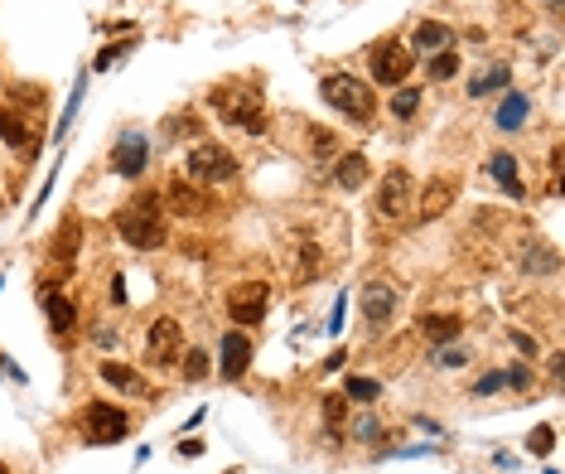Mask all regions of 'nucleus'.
Here are the masks:
<instances>
[{
    "label": "nucleus",
    "instance_id": "34",
    "mask_svg": "<svg viewBox=\"0 0 565 474\" xmlns=\"http://www.w3.org/2000/svg\"><path fill=\"white\" fill-rule=\"evenodd\" d=\"M358 436H363V441H377V436H382V426H377L372 416H363V422H358Z\"/></svg>",
    "mask_w": 565,
    "mask_h": 474
},
{
    "label": "nucleus",
    "instance_id": "2",
    "mask_svg": "<svg viewBox=\"0 0 565 474\" xmlns=\"http://www.w3.org/2000/svg\"><path fill=\"white\" fill-rule=\"evenodd\" d=\"M213 107L222 111V121H237L242 131H266V107L257 82H222V88H213Z\"/></svg>",
    "mask_w": 565,
    "mask_h": 474
},
{
    "label": "nucleus",
    "instance_id": "11",
    "mask_svg": "<svg viewBox=\"0 0 565 474\" xmlns=\"http://www.w3.org/2000/svg\"><path fill=\"white\" fill-rule=\"evenodd\" d=\"M251 364V339L247 334H222V378L237 383Z\"/></svg>",
    "mask_w": 565,
    "mask_h": 474
},
{
    "label": "nucleus",
    "instance_id": "10",
    "mask_svg": "<svg viewBox=\"0 0 565 474\" xmlns=\"http://www.w3.org/2000/svg\"><path fill=\"white\" fill-rule=\"evenodd\" d=\"M391 310H397V290H391V286H367V296H363L367 329H387Z\"/></svg>",
    "mask_w": 565,
    "mask_h": 474
},
{
    "label": "nucleus",
    "instance_id": "6",
    "mask_svg": "<svg viewBox=\"0 0 565 474\" xmlns=\"http://www.w3.org/2000/svg\"><path fill=\"white\" fill-rule=\"evenodd\" d=\"M189 175L203 179V185H222V179L237 175V160H232V150H222V146H193Z\"/></svg>",
    "mask_w": 565,
    "mask_h": 474
},
{
    "label": "nucleus",
    "instance_id": "21",
    "mask_svg": "<svg viewBox=\"0 0 565 474\" xmlns=\"http://www.w3.org/2000/svg\"><path fill=\"white\" fill-rule=\"evenodd\" d=\"M169 199H174V208H179V213H203V194L199 189H189V185H184V179H174V185H169Z\"/></svg>",
    "mask_w": 565,
    "mask_h": 474
},
{
    "label": "nucleus",
    "instance_id": "19",
    "mask_svg": "<svg viewBox=\"0 0 565 474\" xmlns=\"http://www.w3.org/2000/svg\"><path fill=\"white\" fill-rule=\"evenodd\" d=\"M0 141L5 146H30V127H24V117L20 111H0Z\"/></svg>",
    "mask_w": 565,
    "mask_h": 474
},
{
    "label": "nucleus",
    "instance_id": "18",
    "mask_svg": "<svg viewBox=\"0 0 565 474\" xmlns=\"http://www.w3.org/2000/svg\"><path fill=\"white\" fill-rule=\"evenodd\" d=\"M102 378L111 387H121V393H136V397H146V378H140L136 368H126V364H102Z\"/></svg>",
    "mask_w": 565,
    "mask_h": 474
},
{
    "label": "nucleus",
    "instance_id": "4",
    "mask_svg": "<svg viewBox=\"0 0 565 474\" xmlns=\"http://www.w3.org/2000/svg\"><path fill=\"white\" fill-rule=\"evenodd\" d=\"M82 431H88L92 445H121L131 436V416L121 407H107V402H92V407L82 412Z\"/></svg>",
    "mask_w": 565,
    "mask_h": 474
},
{
    "label": "nucleus",
    "instance_id": "35",
    "mask_svg": "<svg viewBox=\"0 0 565 474\" xmlns=\"http://www.w3.org/2000/svg\"><path fill=\"white\" fill-rule=\"evenodd\" d=\"M344 305H348L344 296L334 300V315H329V334H338V329H344Z\"/></svg>",
    "mask_w": 565,
    "mask_h": 474
},
{
    "label": "nucleus",
    "instance_id": "27",
    "mask_svg": "<svg viewBox=\"0 0 565 474\" xmlns=\"http://www.w3.org/2000/svg\"><path fill=\"white\" fill-rule=\"evenodd\" d=\"M184 378H193V383L208 378V354L203 348H189V354H184Z\"/></svg>",
    "mask_w": 565,
    "mask_h": 474
},
{
    "label": "nucleus",
    "instance_id": "29",
    "mask_svg": "<svg viewBox=\"0 0 565 474\" xmlns=\"http://www.w3.org/2000/svg\"><path fill=\"white\" fill-rule=\"evenodd\" d=\"M455 68H459L455 53H435V59H430V78H455Z\"/></svg>",
    "mask_w": 565,
    "mask_h": 474
},
{
    "label": "nucleus",
    "instance_id": "17",
    "mask_svg": "<svg viewBox=\"0 0 565 474\" xmlns=\"http://www.w3.org/2000/svg\"><path fill=\"white\" fill-rule=\"evenodd\" d=\"M334 179H338V189H363V179H367V156L348 150V156L334 165Z\"/></svg>",
    "mask_w": 565,
    "mask_h": 474
},
{
    "label": "nucleus",
    "instance_id": "30",
    "mask_svg": "<svg viewBox=\"0 0 565 474\" xmlns=\"http://www.w3.org/2000/svg\"><path fill=\"white\" fill-rule=\"evenodd\" d=\"M126 53H131V44H117V49H102V53H97V63H92V68H97V73H107V68H111V63H121V59H126Z\"/></svg>",
    "mask_w": 565,
    "mask_h": 474
},
{
    "label": "nucleus",
    "instance_id": "36",
    "mask_svg": "<svg viewBox=\"0 0 565 474\" xmlns=\"http://www.w3.org/2000/svg\"><path fill=\"white\" fill-rule=\"evenodd\" d=\"M503 378L513 387H532V368H513V373H503Z\"/></svg>",
    "mask_w": 565,
    "mask_h": 474
},
{
    "label": "nucleus",
    "instance_id": "16",
    "mask_svg": "<svg viewBox=\"0 0 565 474\" xmlns=\"http://www.w3.org/2000/svg\"><path fill=\"white\" fill-rule=\"evenodd\" d=\"M459 329H464V319H459V315H445V310H435V315L420 319V334H426L430 344H449Z\"/></svg>",
    "mask_w": 565,
    "mask_h": 474
},
{
    "label": "nucleus",
    "instance_id": "14",
    "mask_svg": "<svg viewBox=\"0 0 565 474\" xmlns=\"http://www.w3.org/2000/svg\"><path fill=\"white\" fill-rule=\"evenodd\" d=\"M488 175L503 185L507 199H522V194H527V189H522V179H517V160L507 156V150H493V156H488Z\"/></svg>",
    "mask_w": 565,
    "mask_h": 474
},
{
    "label": "nucleus",
    "instance_id": "9",
    "mask_svg": "<svg viewBox=\"0 0 565 474\" xmlns=\"http://www.w3.org/2000/svg\"><path fill=\"white\" fill-rule=\"evenodd\" d=\"M411 194H416L411 175H406V170H387L382 185H377V213H382V218H401L406 204H411Z\"/></svg>",
    "mask_w": 565,
    "mask_h": 474
},
{
    "label": "nucleus",
    "instance_id": "37",
    "mask_svg": "<svg viewBox=\"0 0 565 474\" xmlns=\"http://www.w3.org/2000/svg\"><path fill=\"white\" fill-rule=\"evenodd\" d=\"M513 344H517V348H522V354H527V358L536 354V339H527V334H522V329H513Z\"/></svg>",
    "mask_w": 565,
    "mask_h": 474
},
{
    "label": "nucleus",
    "instance_id": "12",
    "mask_svg": "<svg viewBox=\"0 0 565 474\" xmlns=\"http://www.w3.org/2000/svg\"><path fill=\"white\" fill-rule=\"evenodd\" d=\"M184 344V329H179V319H155L150 325V354H155V364H169L174 358V348Z\"/></svg>",
    "mask_w": 565,
    "mask_h": 474
},
{
    "label": "nucleus",
    "instance_id": "22",
    "mask_svg": "<svg viewBox=\"0 0 565 474\" xmlns=\"http://www.w3.org/2000/svg\"><path fill=\"white\" fill-rule=\"evenodd\" d=\"M445 44H449V24H440V20L416 24V49H445Z\"/></svg>",
    "mask_w": 565,
    "mask_h": 474
},
{
    "label": "nucleus",
    "instance_id": "31",
    "mask_svg": "<svg viewBox=\"0 0 565 474\" xmlns=\"http://www.w3.org/2000/svg\"><path fill=\"white\" fill-rule=\"evenodd\" d=\"M503 383H507L503 373H488V378H478V383H474V397H493V393H498Z\"/></svg>",
    "mask_w": 565,
    "mask_h": 474
},
{
    "label": "nucleus",
    "instance_id": "39",
    "mask_svg": "<svg viewBox=\"0 0 565 474\" xmlns=\"http://www.w3.org/2000/svg\"><path fill=\"white\" fill-rule=\"evenodd\" d=\"M0 474H10V469H5V465H0Z\"/></svg>",
    "mask_w": 565,
    "mask_h": 474
},
{
    "label": "nucleus",
    "instance_id": "33",
    "mask_svg": "<svg viewBox=\"0 0 565 474\" xmlns=\"http://www.w3.org/2000/svg\"><path fill=\"white\" fill-rule=\"evenodd\" d=\"M440 364L445 368H464V364H469V354H464V348H440Z\"/></svg>",
    "mask_w": 565,
    "mask_h": 474
},
{
    "label": "nucleus",
    "instance_id": "13",
    "mask_svg": "<svg viewBox=\"0 0 565 474\" xmlns=\"http://www.w3.org/2000/svg\"><path fill=\"white\" fill-rule=\"evenodd\" d=\"M39 300H44V310H49L53 334H63V329H73V325H78V305L68 300L59 286H44V290H39Z\"/></svg>",
    "mask_w": 565,
    "mask_h": 474
},
{
    "label": "nucleus",
    "instance_id": "38",
    "mask_svg": "<svg viewBox=\"0 0 565 474\" xmlns=\"http://www.w3.org/2000/svg\"><path fill=\"white\" fill-rule=\"evenodd\" d=\"M111 300L126 305V281H121V276H111Z\"/></svg>",
    "mask_w": 565,
    "mask_h": 474
},
{
    "label": "nucleus",
    "instance_id": "28",
    "mask_svg": "<svg viewBox=\"0 0 565 474\" xmlns=\"http://www.w3.org/2000/svg\"><path fill=\"white\" fill-rule=\"evenodd\" d=\"M527 445H532V455H551V450H556V431H551V426H536Z\"/></svg>",
    "mask_w": 565,
    "mask_h": 474
},
{
    "label": "nucleus",
    "instance_id": "15",
    "mask_svg": "<svg viewBox=\"0 0 565 474\" xmlns=\"http://www.w3.org/2000/svg\"><path fill=\"white\" fill-rule=\"evenodd\" d=\"M449 194H455V185H449V179H430V185H426V194H420L416 223H430V218H440L445 208H449Z\"/></svg>",
    "mask_w": 565,
    "mask_h": 474
},
{
    "label": "nucleus",
    "instance_id": "20",
    "mask_svg": "<svg viewBox=\"0 0 565 474\" xmlns=\"http://www.w3.org/2000/svg\"><path fill=\"white\" fill-rule=\"evenodd\" d=\"M527 111H532V102H527V97H522V92H513V97H507V102L498 107V117H493V121H498L503 131H517Z\"/></svg>",
    "mask_w": 565,
    "mask_h": 474
},
{
    "label": "nucleus",
    "instance_id": "5",
    "mask_svg": "<svg viewBox=\"0 0 565 474\" xmlns=\"http://www.w3.org/2000/svg\"><path fill=\"white\" fill-rule=\"evenodd\" d=\"M266 305H271V286L266 281H242V286L228 290V315L237 325H261Z\"/></svg>",
    "mask_w": 565,
    "mask_h": 474
},
{
    "label": "nucleus",
    "instance_id": "7",
    "mask_svg": "<svg viewBox=\"0 0 565 474\" xmlns=\"http://www.w3.org/2000/svg\"><path fill=\"white\" fill-rule=\"evenodd\" d=\"M146 165H150V141L140 131H126L117 141V150H111V170H117L121 179H140Z\"/></svg>",
    "mask_w": 565,
    "mask_h": 474
},
{
    "label": "nucleus",
    "instance_id": "23",
    "mask_svg": "<svg viewBox=\"0 0 565 474\" xmlns=\"http://www.w3.org/2000/svg\"><path fill=\"white\" fill-rule=\"evenodd\" d=\"M78 237H82V223H78V218H63V223H59V242H53V257H59V261L73 257V252H78Z\"/></svg>",
    "mask_w": 565,
    "mask_h": 474
},
{
    "label": "nucleus",
    "instance_id": "1",
    "mask_svg": "<svg viewBox=\"0 0 565 474\" xmlns=\"http://www.w3.org/2000/svg\"><path fill=\"white\" fill-rule=\"evenodd\" d=\"M117 232L126 237L131 247L140 252H155V247H165V218H160V204H155V194H140L117 213Z\"/></svg>",
    "mask_w": 565,
    "mask_h": 474
},
{
    "label": "nucleus",
    "instance_id": "24",
    "mask_svg": "<svg viewBox=\"0 0 565 474\" xmlns=\"http://www.w3.org/2000/svg\"><path fill=\"white\" fill-rule=\"evenodd\" d=\"M503 82H507V68H503V63H493V68H484V73L469 82V92H474V97H484V92H493V88H503Z\"/></svg>",
    "mask_w": 565,
    "mask_h": 474
},
{
    "label": "nucleus",
    "instance_id": "26",
    "mask_svg": "<svg viewBox=\"0 0 565 474\" xmlns=\"http://www.w3.org/2000/svg\"><path fill=\"white\" fill-rule=\"evenodd\" d=\"M348 397H353V402H377V397H382V383H372V378H348Z\"/></svg>",
    "mask_w": 565,
    "mask_h": 474
},
{
    "label": "nucleus",
    "instance_id": "25",
    "mask_svg": "<svg viewBox=\"0 0 565 474\" xmlns=\"http://www.w3.org/2000/svg\"><path fill=\"white\" fill-rule=\"evenodd\" d=\"M416 107H420V88H401L397 97H391V117H416Z\"/></svg>",
    "mask_w": 565,
    "mask_h": 474
},
{
    "label": "nucleus",
    "instance_id": "8",
    "mask_svg": "<svg viewBox=\"0 0 565 474\" xmlns=\"http://www.w3.org/2000/svg\"><path fill=\"white\" fill-rule=\"evenodd\" d=\"M411 63H416L411 49H406V44H391V39H387V44L372 49V82H387V88H391V82H406Z\"/></svg>",
    "mask_w": 565,
    "mask_h": 474
},
{
    "label": "nucleus",
    "instance_id": "3",
    "mask_svg": "<svg viewBox=\"0 0 565 474\" xmlns=\"http://www.w3.org/2000/svg\"><path fill=\"white\" fill-rule=\"evenodd\" d=\"M319 92H324V102L338 107L344 117L353 121H367L372 117V107H377V97H372V82H358L353 73H329L319 82Z\"/></svg>",
    "mask_w": 565,
    "mask_h": 474
},
{
    "label": "nucleus",
    "instance_id": "32",
    "mask_svg": "<svg viewBox=\"0 0 565 474\" xmlns=\"http://www.w3.org/2000/svg\"><path fill=\"white\" fill-rule=\"evenodd\" d=\"M324 422H329V426H344V397H329V402H324Z\"/></svg>",
    "mask_w": 565,
    "mask_h": 474
}]
</instances>
